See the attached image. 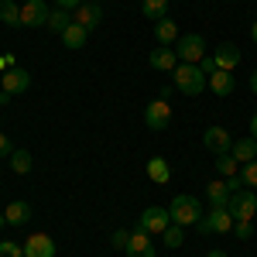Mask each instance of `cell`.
Returning a JSON list of instances; mask_svg holds the SVG:
<instances>
[{"instance_id": "6da1fadb", "label": "cell", "mask_w": 257, "mask_h": 257, "mask_svg": "<svg viewBox=\"0 0 257 257\" xmlns=\"http://www.w3.org/2000/svg\"><path fill=\"white\" fill-rule=\"evenodd\" d=\"M206 86H209V76H206L199 65H192V62H178V65H175V89H178V93H185V96H199Z\"/></svg>"}, {"instance_id": "7a4b0ae2", "label": "cell", "mask_w": 257, "mask_h": 257, "mask_svg": "<svg viewBox=\"0 0 257 257\" xmlns=\"http://www.w3.org/2000/svg\"><path fill=\"white\" fill-rule=\"evenodd\" d=\"M168 216H172V223H178V226H192V223L202 219V206H199L196 196H175L172 206H168Z\"/></svg>"}, {"instance_id": "3957f363", "label": "cell", "mask_w": 257, "mask_h": 257, "mask_svg": "<svg viewBox=\"0 0 257 257\" xmlns=\"http://www.w3.org/2000/svg\"><path fill=\"white\" fill-rule=\"evenodd\" d=\"M199 230L202 233H230L233 230V216L226 206H209V213L199 219Z\"/></svg>"}, {"instance_id": "277c9868", "label": "cell", "mask_w": 257, "mask_h": 257, "mask_svg": "<svg viewBox=\"0 0 257 257\" xmlns=\"http://www.w3.org/2000/svg\"><path fill=\"white\" fill-rule=\"evenodd\" d=\"M175 55H178V62L199 65V62L206 59V41H202V35H182L175 41Z\"/></svg>"}, {"instance_id": "5b68a950", "label": "cell", "mask_w": 257, "mask_h": 257, "mask_svg": "<svg viewBox=\"0 0 257 257\" xmlns=\"http://www.w3.org/2000/svg\"><path fill=\"white\" fill-rule=\"evenodd\" d=\"M144 123H148V131H168L172 127V106L165 99H151L144 106Z\"/></svg>"}, {"instance_id": "8992f818", "label": "cell", "mask_w": 257, "mask_h": 257, "mask_svg": "<svg viewBox=\"0 0 257 257\" xmlns=\"http://www.w3.org/2000/svg\"><path fill=\"white\" fill-rule=\"evenodd\" d=\"M226 209H230L233 223H237V219H254V213H257V196H254V192H247V189H240V192H233V196H230Z\"/></svg>"}, {"instance_id": "52a82bcc", "label": "cell", "mask_w": 257, "mask_h": 257, "mask_svg": "<svg viewBox=\"0 0 257 257\" xmlns=\"http://www.w3.org/2000/svg\"><path fill=\"white\" fill-rule=\"evenodd\" d=\"M48 4L45 0H24V7H21V24L24 28H45L48 24Z\"/></svg>"}, {"instance_id": "ba28073f", "label": "cell", "mask_w": 257, "mask_h": 257, "mask_svg": "<svg viewBox=\"0 0 257 257\" xmlns=\"http://www.w3.org/2000/svg\"><path fill=\"white\" fill-rule=\"evenodd\" d=\"M168 223H172V216H168V209H161V206H148V209L141 213V230H144V233H165Z\"/></svg>"}, {"instance_id": "9c48e42d", "label": "cell", "mask_w": 257, "mask_h": 257, "mask_svg": "<svg viewBox=\"0 0 257 257\" xmlns=\"http://www.w3.org/2000/svg\"><path fill=\"white\" fill-rule=\"evenodd\" d=\"M202 148H206V151H213V155H226V151L233 148L230 131H226V127H209V131L202 134Z\"/></svg>"}, {"instance_id": "30bf717a", "label": "cell", "mask_w": 257, "mask_h": 257, "mask_svg": "<svg viewBox=\"0 0 257 257\" xmlns=\"http://www.w3.org/2000/svg\"><path fill=\"white\" fill-rule=\"evenodd\" d=\"M24 257H55V240L48 233H31L24 240Z\"/></svg>"}, {"instance_id": "8fae6325", "label": "cell", "mask_w": 257, "mask_h": 257, "mask_svg": "<svg viewBox=\"0 0 257 257\" xmlns=\"http://www.w3.org/2000/svg\"><path fill=\"white\" fill-rule=\"evenodd\" d=\"M0 86H4V93H11V96H14V93H24V89L31 86V76H28L24 69L14 65V69H7V72L0 76Z\"/></svg>"}, {"instance_id": "7c38bea8", "label": "cell", "mask_w": 257, "mask_h": 257, "mask_svg": "<svg viewBox=\"0 0 257 257\" xmlns=\"http://www.w3.org/2000/svg\"><path fill=\"white\" fill-rule=\"evenodd\" d=\"M148 62H151V69H158V72H175L178 55H175V48L161 45V48H155V52L148 55Z\"/></svg>"}, {"instance_id": "4fadbf2b", "label": "cell", "mask_w": 257, "mask_h": 257, "mask_svg": "<svg viewBox=\"0 0 257 257\" xmlns=\"http://www.w3.org/2000/svg\"><path fill=\"white\" fill-rule=\"evenodd\" d=\"M213 59H216V65L219 69H226V72H233L240 65V48L233 45V41H223L216 52H213Z\"/></svg>"}, {"instance_id": "5bb4252c", "label": "cell", "mask_w": 257, "mask_h": 257, "mask_svg": "<svg viewBox=\"0 0 257 257\" xmlns=\"http://www.w3.org/2000/svg\"><path fill=\"white\" fill-rule=\"evenodd\" d=\"M148 237H151V233H144V230L131 233V243H127L123 254H127V257H155V243H151Z\"/></svg>"}, {"instance_id": "9a60e30c", "label": "cell", "mask_w": 257, "mask_h": 257, "mask_svg": "<svg viewBox=\"0 0 257 257\" xmlns=\"http://www.w3.org/2000/svg\"><path fill=\"white\" fill-rule=\"evenodd\" d=\"M209 89H213L216 96H230V93L237 89V79H233V72H226V69H216V72L209 76Z\"/></svg>"}, {"instance_id": "2e32d148", "label": "cell", "mask_w": 257, "mask_h": 257, "mask_svg": "<svg viewBox=\"0 0 257 257\" xmlns=\"http://www.w3.org/2000/svg\"><path fill=\"white\" fill-rule=\"evenodd\" d=\"M99 18H103V7H99V4H86V0H82V7L79 11H76V24H82V28H86V31H89V28H96L99 24Z\"/></svg>"}, {"instance_id": "e0dca14e", "label": "cell", "mask_w": 257, "mask_h": 257, "mask_svg": "<svg viewBox=\"0 0 257 257\" xmlns=\"http://www.w3.org/2000/svg\"><path fill=\"white\" fill-rule=\"evenodd\" d=\"M155 38H158V45H175L182 35H178V24L172 18H161L155 21Z\"/></svg>"}, {"instance_id": "ac0fdd59", "label": "cell", "mask_w": 257, "mask_h": 257, "mask_svg": "<svg viewBox=\"0 0 257 257\" xmlns=\"http://www.w3.org/2000/svg\"><path fill=\"white\" fill-rule=\"evenodd\" d=\"M4 219H7L11 226H21V223H28V219H31V206H28L24 199H18V202H11V206L4 209Z\"/></svg>"}, {"instance_id": "d6986e66", "label": "cell", "mask_w": 257, "mask_h": 257, "mask_svg": "<svg viewBox=\"0 0 257 257\" xmlns=\"http://www.w3.org/2000/svg\"><path fill=\"white\" fill-rule=\"evenodd\" d=\"M230 182H209L206 185V199H209V206H226L230 202Z\"/></svg>"}, {"instance_id": "ffe728a7", "label": "cell", "mask_w": 257, "mask_h": 257, "mask_svg": "<svg viewBox=\"0 0 257 257\" xmlns=\"http://www.w3.org/2000/svg\"><path fill=\"white\" fill-rule=\"evenodd\" d=\"M230 155H233L237 161H243V165H247V161H254V158H257V141H254V138L233 141V148H230Z\"/></svg>"}, {"instance_id": "44dd1931", "label": "cell", "mask_w": 257, "mask_h": 257, "mask_svg": "<svg viewBox=\"0 0 257 257\" xmlns=\"http://www.w3.org/2000/svg\"><path fill=\"white\" fill-rule=\"evenodd\" d=\"M86 38H89V31H86L82 24H76V21H72V24L62 31V41H65V48H82V45H86Z\"/></svg>"}, {"instance_id": "7402d4cb", "label": "cell", "mask_w": 257, "mask_h": 257, "mask_svg": "<svg viewBox=\"0 0 257 257\" xmlns=\"http://www.w3.org/2000/svg\"><path fill=\"white\" fill-rule=\"evenodd\" d=\"M148 178H151V182H158V185H165V182L172 178L168 161H165V158H148Z\"/></svg>"}, {"instance_id": "603a6c76", "label": "cell", "mask_w": 257, "mask_h": 257, "mask_svg": "<svg viewBox=\"0 0 257 257\" xmlns=\"http://www.w3.org/2000/svg\"><path fill=\"white\" fill-rule=\"evenodd\" d=\"M141 14H144L148 21L168 18V0H141Z\"/></svg>"}, {"instance_id": "cb8c5ba5", "label": "cell", "mask_w": 257, "mask_h": 257, "mask_svg": "<svg viewBox=\"0 0 257 257\" xmlns=\"http://www.w3.org/2000/svg\"><path fill=\"white\" fill-rule=\"evenodd\" d=\"M0 21H4L7 28H24V24H21V7L14 0H0Z\"/></svg>"}, {"instance_id": "d4e9b609", "label": "cell", "mask_w": 257, "mask_h": 257, "mask_svg": "<svg viewBox=\"0 0 257 257\" xmlns=\"http://www.w3.org/2000/svg\"><path fill=\"white\" fill-rule=\"evenodd\" d=\"M69 24H72L69 11H62V7H59V11H52V14H48V24H45V28H48V31H55V35H62Z\"/></svg>"}, {"instance_id": "484cf974", "label": "cell", "mask_w": 257, "mask_h": 257, "mask_svg": "<svg viewBox=\"0 0 257 257\" xmlns=\"http://www.w3.org/2000/svg\"><path fill=\"white\" fill-rule=\"evenodd\" d=\"M11 168H14L18 175H28V172H31V155H28L24 148H18V151H11Z\"/></svg>"}, {"instance_id": "4316f807", "label": "cell", "mask_w": 257, "mask_h": 257, "mask_svg": "<svg viewBox=\"0 0 257 257\" xmlns=\"http://www.w3.org/2000/svg\"><path fill=\"white\" fill-rule=\"evenodd\" d=\"M216 172L223 178H233L237 175V158H233L230 151H226V155H216Z\"/></svg>"}, {"instance_id": "83f0119b", "label": "cell", "mask_w": 257, "mask_h": 257, "mask_svg": "<svg viewBox=\"0 0 257 257\" xmlns=\"http://www.w3.org/2000/svg\"><path fill=\"white\" fill-rule=\"evenodd\" d=\"M161 240H165V247H172V250H175V247L185 243V233H182V226H178V223H168V230L161 233Z\"/></svg>"}, {"instance_id": "f1b7e54d", "label": "cell", "mask_w": 257, "mask_h": 257, "mask_svg": "<svg viewBox=\"0 0 257 257\" xmlns=\"http://www.w3.org/2000/svg\"><path fill=\"white\" fill-rule=\"evenodd\" d=\"M233 233H237L240 240H250L254 237V223H250V219H237V223H233Z\"/></svg>"}, {"instance_id": "f546056e", "label": "cell", "mask_w": 257, "mask_h": 257, "mask_svg": "<svg viewBox=\"0 0 257 257\" xmlns=\"http://www.w3.org/2000/svg\"><path fill=\"white\" fill-rule=\"evenodd\" d=\"M0 257H24V247H18L14 240H0Z\"/></svg>"}, {"instance_id": "4dcf8cb0", "label": "cell", "mask_w": 257, "mask_h": 257, "mask_svg": "<svg viewBox=\"0 0 257 257\" xmlns=\"http://www.w3.org/2000/svg\"><path fill=\"white\" fill-rule=\"evenodd\" d=\"M240 178H243V185H257V158L243 165V175Z\"/></svg>"}, {"instance_id": "1f68e13d", "label": "cell", "mask_w": 257, "mask_h": 257, "mask_svg": "<svg viewBox=\"0 0 257 257\" xmlns=\"http://www.w3.org/2000/svg\"><path fill=\"white\" fill-rule=\"evenodd\" d=\"M110 243H113V247H117V250H127V243H131V233H127V230H117V233H113V240H110Z\"/></svg>"}, {"instance_id": "d6a6232c", "label": "cell", "mask_w": 257, "mask_h": 257, "mask_svg": "<svg viewBox=\"0 0 257 257\" xmlns=\"http://www.w3.org/2000/svg\"><path fill=\"white\" fill-rule=\"evenodd\" d=\"M199 69H202V72H206V76H213V72H216L219 65H216V59H213V55H206V59L199 62Z\"/></svg>"}, {"instance_id": "836d02e7", "label": "cell", "mask_w": 257, "mask_h": 257, "mask_svg": "<svg viewBox=\"0 0 257 257\" xmlns=\"http://www.w3.org/2000/svg\"><path fill=\"white\" fill-rule=\"evenodd\" d=\"M55 4H59L62 11H79L82 7V0H55Z\"/></svg>"}, {"instance_id": "e575fe53", "label": "cell", "mask_w": 257, "mask_h": 257, "mask_svg": "<svg viewBox=\"0 0 257 257\" xmlns=\"http://www.w3.org/2000/svg\"><path fill=\"white\" fill-rule=\"evenodd\" d=\"M0 158H11V141L0 134Z\"/></svg>"}, {"instance_id": "d590c367", "label": "cell", "mask_w": 257, "mask_h": 257, "mask_svg": "<svg viewBox=\"0 0 257 257\" xmlns=\"http://www.w3.org/2000/svg\"><path fill=\"white\" fill-rule=\"evenodd\" d=\"M250 138L257 141V113H254V117H250Z\"/></svg>"}, {"instance_id": "8d00e7d4", "label": "cell", "mask_w": 257, "mask_h": 257, "mask_svg": "<svg viewBox=\"0 0 257 257\" xmlns=\"http://www.w3.org/2000/svg\"><path fill=\"white\" fill-rule=\"evenodd\" d=\"M250 93L257 96V69H254V76H250Z\"/></svg>"}, {"instance_id": "74e56055", "label": "cell", "mask_w": 257, "mask_h": 257, "mask_svg": "<svg viewBox=\"0 0 257 257\" xmlns=\"http://www.w3.org/2000/svg\"><path fill=\"white\" fill-rule=\"evenodd\" d=\"M206 257H226V250H209Z\"/></svg>"}, {"instance_id": "f35d334b", "label": "cell", "mask_w": 257, "mask_h": 257, "mask_svg": "<svg viewBox=\"0 0 257 257\" xmlns=\"http://www.w3.org/2000/svg\"><path fill=\"white\" fill-rule=\"evenodd\" d=\"M250 38H254V41H257V21H254V28H250Z\"/></svg>"}, {"instance_id": "ab89813d", "label": "cell", "mask_w": 257, "mask_h": 257, "mask_svg": "<svg viewBox=\"0 0 257 257\" xmlns=\"http://www.w3.org/2000/svg\"><path fill=\"white\" fill-rule=\"evenodd\" d=\"M0 69H4V72H7V62H4V59H0Z\"/></svg>"}, {"instance_id": "60d3db41", "label": "cell", "mask_w": 257, "mask_h": 257, "mask_svg": "<svg viewBox=\"0 0 257 257\" xmlns=\"http://www.w3.org/2000/svg\"><path fill=\"white\" fill-rule=\"evenodd\" d=\"M4 223H7V219H4V213H0V230H4Z\"/></svg>"}]
</instances>
